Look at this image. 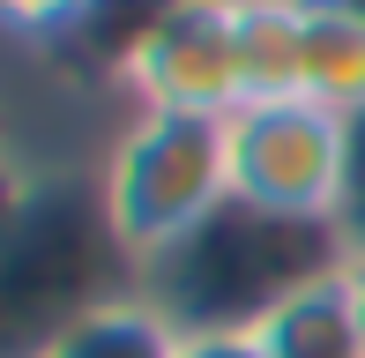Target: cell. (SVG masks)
I'll return each instance as SVG.
<instances>
[{
  "instance_id": "6da1fadb",
  "label": "cell",
  "mask_w": 365,
  "mask_h": 358,
  "mask_svg": "<svg viewBox=\"0 0 365 358\" xmlns=\"http://www.w3.org/2000/svg\"><path fill=\"white\" fill-rule=\"evenodd\" d=\"M336 262H351V254L328 224H284L246 202H224L202 232H187L157 262H142L135 291L179 336H209V329H254L276 299H291L306 276Z\"/></svg>"
},
{
  "instance_id": "7a4b0ae2",
  "label": "cell",
  "mask_w": 365,
  "mask_h": 358,
  "mask_svg": "<svg viewBox=\"0 0 365 358\" xmlns=\"http://www.w3.org/2000/svg\"><path fill=\"white\" fill-rule=\"evenodd\" d=\"M97 202H105V224L120 239L127 269L157 262L164 247L202 232L231 202V120L135 112L97 165Z\"/></svg>"
},
{
  "instance_id": "3957f363",
  "label": "cell",
  "mask_w": 365,
  "mask_h": 358,
  "mask_svg": "<svg viewBox=\"0 0 365 358\" xmlns=\"http://www.w3.org/2000/svg\"><path fill=\"white\" fill-rule=\"evenodd\" d=\"M343 172H351V120H336L328 105L276 97V105L231 112V202L336 232Z\"/></svg>"
},
{
  "instance_id": "277c9868",
  "label": "cell",
  "mask_w": 365,
  "mask_h": 358,
  "mask_svg": "<svg viewBox=\"0 0 365 358\" xmlns=\"http://www.w3.org/2000/svg\"><path fill=\"white\" fill-rule=\"evenodd\" d=\"M120 83L135 112H202L231 120L239 83V0H157L120 53Z\"/></svg>"
},
{
  "instance_id": "5b68a950",
  "label": "cell",
  "mask_w": 365,
  "mask_h": 358,
  "mask_svg": "<svg viewBox=\"0 0 365 358\" xmlns=\"http://www.w3.org/2000/svg\"><path fill=\"white\" fill-rule=\"evenodd\" d=\"M269 358H365V321H358V291H351V262L306 276L291 299H276L254 321Z\"/></svg>"
},
{
  "instance_id": "8992f818",
  "label": "cell",
  "mask_w": 365,
  "mask_h": 358,
  "mask_svg": "<svg viewBox=\"0 0 365 358\" xmlns=\"http://www.w3.org/2000/svg\"><path fill=\"white\" fill-rule=\"evenodd\" d=\"M179 329L142 299V291H120V299L82 306L75 321H60L53 336H38L30 358H172Z\"/></svg>"
},
{
  "instance_id": "52a82bcc",
  "label": "cell",
  "mask_w": 365,
  "mask_h": 358,
  "mask_svg": "<svg viewBox=\"0 0 365 358\" xmlns=\"http://www.w3.org/2000/svg\"><path fill=\"white\" fill-rule=\"evenodd\" d=\"M239 83L246 105L306 97V0H239Z\"/></svg>"
},
{
  "instance_id": "ba28073f",
  "label": "cell",
  "mask_w": 365,
  "mask_h": 358,
  "mask_svg": "<svg viewBox=\"0 0 365 358\" xmlns=\"http://www.w3.org/2000/svg\"><path fill=\"white\" fill-rule=\"evenodd\" d=\"M306 97L336 120L365 112V23L328 0H306Z\"/></svg>"
},
{
  "instance_id": "9c48e42d",
  "label": "cell",
  "mask_w": 365,
  "mask_h": 358,
  "mask_svg": "<svg viewBox=\"0 0 365 358\" xmlns=\"http://www.w3.org/2000/svg\"><path fill=\"white\" fill-rule=\"evenodd\" d=\"M336 239H343V254H351V262H365V112L351 120V172H343Z\"/></svg>"
},
{
  "instance_id": "30bf717a",
  "label": "cell",
  "mask_w": 365,
  "mask_h": 358,
  "mask_svg": "<svg viewBox=\"0 0 365 358\" xmlns=\"http://www.w3.org/2000/svg\"><path fill=\"white\" fill-rule=\"evenodd\" d=\"M0 8H8L15 30H68V23H82V15L97 8V0H0Z\"/></svg>"
},
{
  "instance_id": "8fae6325",
  "label": "cell",
  "mask_w": 365,
  "mask_h": 358,
  "mask_svg": "<svg viewBox=\"0 0 365 358\" xmlns=\"http://www.w3.org/2000/svg\"><path fill=\"white\" fill-rule=\"evenodd\" d=\"M172 358H269L254 329H209V336H179Z\"/></svg>"
},
{
  "instance_id": "7c38bea8",
  "label": "cell",
  "mask_w": 365,
  "mask_h": 358,
  "mask_svg": "<svg viewBox=\"0 0 365 358\" xmlns=\"http://www.w3.org/2000/svg\"><path fill=\"white\" fill-rule=\"evenodd\" d=\"M351 291H358V321H365V262H351Z\"/></svg>"
},
{
  "instance_id": "4fadbf2b",
  "label": "cell",
  "mask_w": 365,
  "mask_h": 358,
  "mask_svg": "<svg viewBox=\"0 0 365 358\" xmlns=\"http://www.w3.org/2000/svg\"><path fill=\"white\" fill-rule=\"evenodd\" d=\"M328 8H343V15H358V23H365V0H328Z\"/></svg>"
}]
</instances>
